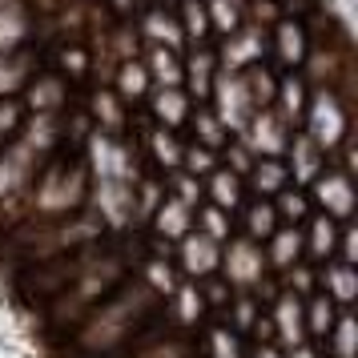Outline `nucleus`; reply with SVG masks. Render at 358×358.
I'll use <instances>...</instances> for the list:
<instances>
[{
  "mask_svg": "<svg viewBox=\"0 0 358 358\" xmlns=\"http://www.w3.org/2000/svg\"><path fill=\"white\" fill-rule=\"evenodd\" d=\"M162 306H165V298L149 286L145 278H125L105 302H97L77 322V338H73L77 342V355L81 358H117L149 318L162 314Z\"/></svg>",
  "mask_w": 358,
  "mask_h": 358,
  "instance_id": "f257e3e1",
  "label": "nucleus"
},
{
  "mask_svg": "<svg viewBox=\"0 0 358 358\" xmlns=\"http://www.w3.org/2000/svg\"><path fill=\"white\" fill-rule=\"evenodd\" d=\"M137 254L141 250H133V245H117V250H105V254H97V258L85 266L81 274L69 282L65 290L52 298V322L65 326V322H81L89 310L97 306V302H105L109 294L129 278L133 262H137Z\"/></svg>",
  "mask_w": 358,
  "mask_h": 358,
  "instance_id": "f03ea898",
  "label": "nucleus"
},
{
  "mask_svg": "<svg viewBox=\"0 0 358 358\" xmlns=\"http://www.w3.org/2000/svg\"><path fill=\"white\" fill-rule=\"evenodd\" d=\"M93 173L85 157H49L36 173L33 189L24 197V210L36 213L33 222H52V217H69V213L85 210Z\"/></svg>",
  "mask_w": 358,
  "mask_h": 358,
  "instance_id": "7ed1b4c3",
  "label": "nucleus"
},
{
  "mask_svg": "<svg viewBox=\"0 0 358 358\" xmlns=\"http://www.w3.org/2000/svg\"><path fill=\"white\" fill-rule=\"evenodd\" d=\"M109 229L101 222L97 213L89 210H77L73 217H52V222H36V226H20L17 238L24 242V254L33 262H49V258H61V254H73L81 245H93L101 242Z\"/></svg>",
  "mask_w": 358,
  "mask_h": 358,
  "instance_id": "20e7f679",
  "label": "nucleus"
},
{
  "mask_svg": "<svg viewBox=\"0 0 358 358\" xmlns=\"http://www.w3.org/2000/svg\"><path fill=\"white\" fill-rule=\"evenodd\" d=\"M298 133H306L322 153H334L342 141H350V93L346 89H310L306 113Z\"/></svg>",
  "mask_w": 358,
  "mask_h": 358,
  "instance_id": "39448f33",
  "label": "nucleus"
},
{
  "mask_svg": "<svg viewBox=\"0 0 358 358\" xmlns=\"http://www.w3.org/2000/svg\"><path fill=\"white\" fill-rule=\"evenodd\" d=\"M49 162V157H41L33 145H24L20 137H13L8 145L0 149V210H8V206H24V197L33 189L36 173H41V165Z\"/></svg>",
  "mask_w": 358,
  "mask_h": 358,
  "instance_id": "423d86ee",
  "label": "nucleus"
},
{
  "mask_svg": "<svg viewBox=\"0 0 358 358\" xmlns=\"http://www.w3.org/2000/svg\"><path fill=\"white\" fill-rule=\"evenodd\" d=\"M266 254L262 242L234 234L229 242H222V262H217V274H226L229 290H262V278H266Z\"/></svg>",
  "mask_w": 358,
  "mask_h": 358,
  "instance_id": "0eeeda50",
  "label": "nucleus"
},
{
  "mask_svg": "<svg viewBox=\"0 0 358 358\" xmlns=\"http://www.w3.org/2000/svg\"><path fill=\"white\" fill-rule=\"evenodd\" d=\"M210 113L226 125L229 137H238L245 129V121L258 113L254 109V101H250V89H245V77L242 73H226V69H217L213 73V85H210Z\"/></svg>",
  "mask_w": 358,
  "mask_h": 358,
  "instance_id": "6e6552de",
  "label": "nucleus"
},
{
  "mask_svg": "<svg viewBox=\"0 0 358 358\" xmlns=\"http://www.w3.org/2000/svg\"><path fill=\"white\" fill-rule=\"evenodd\" d=\"M266 45H270V29H262L254 20H242L238 33L222 36V41L213 45L217 69H226V73H245L250 65H262V61H266Z\"/></svg>",
  "mask_w": 358,
  "mask_h": 358,
  "instance_id": "1a4fd4ad",
  "label": "nucleus"
},
{
  "mask_svg": "<svg viewBox=\"0 0 358 358\" xmlns=\"http://www.w3.org/2000/svg\"><path fill=\"white\" fill-rule=\"evenodd\" d=\"M290 137H294V129L266 105V109H258V113L245 121V129L238 133V145H242L250 157H286Z\"/></svg>",
  "mask_w": 358,
  "mask_h": 358,
  "instance_id": "9d476101",
  "label": "nucleus"
},
{
  "mask_svg": "<svg viewBox=\"0 0 358 358\" xmlns=\"http://www.w3.org/2000/svg\"><path fill=\"white\" fill-rule=\"evenodd\" d=\"M302 306H306V298H298L294 290H282V286L274 294V306H266L278 350H294L306 342V310Z\"/></svg>",
  "mask_w": 358,
  "mask_h": 358,
  "instance_id": "9b49d317",
  "label": "nucleus"
},
{
  "mask_svg": "<svg viewBox=\"0 0 358 358\" xmlns=\"http://www.w3.org/2000/svg\"><path fill=\"white\" fill-rule=\"evenodd\" d=\"M310 45H314V41H310V29L302 20L282 17L278 24H270V45H266V52L274 57L278 73H294V69L306 61Z\"/></svg>",
  "mask_w": 358,
  "mask_h": 358,
  "instance_id": "f8f14e48",
  "label": "nucleus"
},
{
  "mask_svg": "<svg viewBox=\"0 0 358 358\" xmlns=\"http://www.w3.org/2000/svg\"><path fill=\"white\" fill-rule=\"evenodd\" d=\"M178 245V254H173V262H178V270L185 282H201V278H213L217 274V262H222V245L213 242V238H206L201 229H189Z\"/></svg>",
  "mask_w": 358,
  "mask_h": 358,
  "instance_id": "ddd939ff",
  "label": "nucleus"
},
{
  "mask_svg": "<svg viewBox=\"0 0 358 358\" xmlns=\"http://www.w3.org/2000/svg\"><path fill=\"white\" fill-rule=\"evenodd\" d=\"M69 97H73V81H65L57 69H41L33 81L24 85L20 105H24V113H61Z\"/></svg>",
  "mask_w": 358,
  "mask_h": 358,
  "instance_id": "4468645a",
  "label": "nucleus"
},
{
  "mask_svg": "<svg viewBox=\"0 0 358 358\" xmlns=\"http://www.w3.org/2000/svg\"><path fill=\"white\" fill-rule=\"evenodd\" d=\"M346 229H350V222H346V226H338V222H330L326 213L310 210V217L302 222V262H310V266H322V262H330Z\"/></svg>",
  "mask_w": 358,
  "mask_h": 358,
  "instance_id": "2eb2a0df",
  "label": "nucleus"
},
{
  "mask_svg": "<svg viewBox=\"0 0 358 358\" xmlns=\"http://www.w3.org/2000/svg\"><path fill=\"white\" fill-rule=\"evenodd\" d=\"M85 117H89V125H93L97 133H109V137H121V133L129 129V121H133L129 105L117 97L109 85H97V89L85 97Z\"/></svg>",
  "mask_w": 358,
  "mask_h": 358,
  "instance_id": "dca6fc26",
  "label": "nucleus"
},
{
  "mask_svg": "<svg viewBox=\"0 0 358 358\" xmlns=\"http://www.w3.org/2000/svg\"><path fill=\"white\" fill-rule=\"evenodd\" d=\"M326 165H330V153H322L306 133H294L290 149H286V169H290L294 189H310V185L326 173Z\"/></svg>",
  "mask_w": 358,
  "mask_h": 358,
  "instance_id": "f3484780",
  "label": "nucleus"
},
{
  "mask_svg": "<svg viewBox=\"0 0 358 358\" xmlns=\"http://www.w3.org/2000/svg\"><path fill=\"white\" fill-rule=\"evenodd\" d=\"M36 36V20L29 17L24 0H0V57L33 45Z\"/></svg>",
  "mask_w": 358,
  "mask_h": 358,
  "instance_id": "a211bd4d",
  "label": "nucleus"
},
{
  "mask_svg": "<svg viewBox=\"0 0 358 358\" xmlns=\"http://www.w3.org/2000/svg\"><path fill=\"white\" fill-rule=\"evenodd\" d=\"M306 101H310V85L298 77V69L294 73H278V89H274V101H270V109H274L294 133L302 125V113H306Z\"/></svg>",
  "mask_w": 358,
  "mask_h": 358,
  "instance_id": "6ab92c4d",
  "label": "nucleus"
},
{
  "mask_svg": "<svg viewBox=\"0 0 358 358\" xmlns=\"http://www.w3.org/2000/svg\"><path fill=\"white\" fill-rule=\"evenodd\" d=\"M181 69H185V93L201 105V101L210 97V85H213V73H217V57H213V45H189L185 57H181Z\"/></svg>",
  "mask_w": 358,
  "mask_h": 358,
  "instance_id": "aec40b11",
  "label": "nucleus"
},
{
  "mask_svg": "<svg viewBox=\"0 0 358 358\" xmlns=\"http://www.w3.org/2000/svg\"><path fill=\"white\" fill-rule=\"evenodd\" d=\"M194 213L197 210L189 206V201L165 194V201L157 206V213H153V234H157V242H165V245L181 242V238L194 229Z\"/></svg>",
  "mask_w": 358,
  "mask_h": 358,
  "instance_id": "412c9836",
  "label": "nucleus"
},
{
  "mask_svg": "<svg viewBox=\"0 0 358 358\" xmlns=\"http://www.w3.org/2000/svg\"><path fill=\"white\" fill-rule=\"evenodd\" d=\"M137 36H145L149 45H162V49H173V52L185 49V33H181V24H178V13L165 8V4H149Z\"/></svg>",
  "mask_w": 358,
  "mask_h": 358,
  "instance_id": "4be33fe9",
  "label": "nucleus"
},
{
  "mask_svg": "<svg viewBox=\"0 0 358 358\" xmlns=\"http://www.w3.org/2000/svg\"><path fill=\"white\" fill-rule=\"evenodd\" d=\"M36 73H41V57H36L29 45L17 49V52H8V57H0V101L4 97H20L24 85L33 81Z\"/></svg>",
  "mask_w": 358,
  "mask_h": 358,
  "instance_id": "5701e85b",
  "label": "nucleus"
},
{
  "mask_svg": "<svg viewBox=\"0 0 358 358\" xmlns=\"http://www.w3.org/2000/svg\"><path fill=\"white\" fill-rule=\"evenodd\" d=\"M201 189H206V197H210V206H217V210H226L229 217L242 210V201H245V178L242 173H234V169H226V165H217L210 178L201 181Z\"/></svg>",
  "mask_w": 358,
  "mask_h": 358,
  "instance_id": "b1692460",
  "label": "nucleus"
},
{
  "mask_svg": "<svg viewBox=\"0 0 358 358\" xmlns=\"http://www.w3.org/2000/svg\"><path fill=\"white\" fill-rule=\"evenodd\" d=\"M194 105L197 101L185 89H153L149 93V113H153V121L162 129H181L189 121V113H194Z\"/></svg>",
  "mask_w": 358,
  "mask_h": 358,
  "instance_id": "393cba45",
  "label": "nucleus"
},
{
  "mask_svg": "<svg viewBox=\"0 0 358 358\" xmlns=\"http://www.w3.org/2000/svg\"><path fill=\"white\" fill-rule=\"evenodd\" d=\"M262 254H266V266L270 270H290L302 262V226H278L266 242H262Z\"/></svg>",
  "mask_w": 358,
  "mask_h": 358,
  "instance_id": "a878e982",
  "label": "nucleus"
},
{
  "mask_svg": "<svg viewBox=\"0 0 358 358\" xmlns=\"http://www.w3.org/2000/svg\"><path fill=\"white\" fill-rule=\"evenodd\" d=\"M145 73L153 89H185V69H181V52L162 49V45H149V52H141Z\"/></svg>",
  "mask_w": 358,
  "mask_h": 358,
  "instance_id": "bb28decb",
  "label": "nucleus"
},
{
  "mask_svg": "<svg viewBox=\"0 0 358 358\" xmlns=\"http://www.w3.org/2000/svg\"><path fill=\"white\" fill-rule=\"evenodd\" d=\"M109 89H113L117 97L125 101V105L145 101L149 93H153V81H149V73H145V61H141V57L121 61V65L113 69V77H109Z\"/></svg>",
  "mask_w": 358,
  "mask_h": 358,
  "instance_id": "cd10ccee",
  "label": "nucleus"
},
{
  "mask_svg": "<svg viewBox=\"0 0 358 358\" xmlns=\"http://www.w3.org/2000/svg\"><path fill=\"white\" fill-rule=\"evenodd\" d=\"M165 310H169L173 330H194V326L206 318V302H201V294H197V282H181L178 290L165 298Z\"/></svg>",
  "mask_w": 358,
  "mask_h": 358,
  "instance_id": "c85d7f7f",
  "label": "nucleus"
},
{
  "mask_svg": "<svg viewBox=\"0 0 358 358\" xmlns=\"http://www.w3.org/2000/svg\"><path fill=\"white\" fill-rule=\"evenodd\" d=\"M238 213H242V234L254 238V242H266V238L282 226L278 213H274V201H270V197H258V194H245Z\"/></svg>",
  "mask_w": 358,
  "mask_h": 358,
  "instance_id": "c756f323",
  "label": "nucleus"
},
{
  "mask_svg": "<svg viewBox=\"0 0 358 358\" xmlns=\"http://www.w3.org/2000/svg\"><path fill=\"white\" fill-rule=\"evenodd\" d=\"M245 178H250V194L274 197L290 185V169H286V157H254Z\"/></svg>",
  "mask_w": 358,
  "mask_h": 358,
  "instance_id": "7c9ffc66",
  "label": "nucleus"
},
{
  "mask_svg": "<svg viewBox=\"0 0 358 358\" xmlns=\"http://www.w3.org/2000/svg\"><path fill=\"white\" fill-rule=\"evenodd\" d=\"M185 125H189V133H194V145L210 149V153H222V149L234 141V137L226 133V125L210 113V105H206V101H201V105H194V113H189V121H185Z\"/></svg>",
  "mask_w": 358,
  "mask_h": 358,
  "instance_id": "2f4dec72",
  "label": "nucleus"
},
{
  "mask_svg": "<svg viewBox=\"0 0 358 358\" xmlns=\"http://www.w3.org/2000/svg\"><path fill=\"white\" fill-rule=\"evenodd\" d=\"M189 334L194 330H169L157 342L137 346V350H125V355H117V358H197V346Z\"/></svg>",
  "mask_w": 358,
  "mask_h": 358,
  "instance_id": "473e14b6",
  "label": "nucleus"
},
{
  "mask_svg": "<svg viewBox=\"0 0 358 358\" xmlns=\"http://www.w3.org/2000/svg\"><path fill=\"white\" fill-rule=\"evenodd\" d=\"M245 4L250 0H201V8H206V20H210V41L217 36H229L242 29L245 20Z\"/></svg>",
  "mask_w": 358,
  "mask_h": 358,
  "instance_id": "72a5a7b5",
  "label": "nucleus"
},
{
  "mask_svg": "<svg viewBox=\"0 0 358 358\" xmlns=\"http://www.w3.org/2000/svg\"><path fill=\"white\" fill-rule=\"evenodd\" d=\"M302 310H306V342L310 346H326V334H330V326L338 318V306H334L322 290H314Z\"/></svg>",
  "mask_w": 358,
  "mask_h": 358,
  "instance_id": "f704fd0d",
  "label": "nucleus"
},
{
  "mask_svg": "<svg viewBox=\"0 0 358 358\" xmlns=\"http://www.w3.org/2000/svg\"><path fill=\"white\" fill-rule=\"evenodd\" d=\"M149 149H153V162L162 165L165 173H178L181 169L185 141L178 137V129H162V125H153V129H149Z\"/></svg>",
  "mask_w": 358,
  "mask_h": 358,
  "instance_id": "c9c22d12",
  "label": "nucleus"
},
{
  "mask_svg": "<svg viewBox=\"0 0 358 358\" xmlns=\"http://www.w3.org/2000/svg\"><path fill=\"white\" fill-rule=\"evenodd\" d=\"M270 201H274V213H278L282 226H302V222L310 217V210H314L310 197H306V189H294V185H286V189L274 194Z\"/></svg>",
  "mask_w": 358,
  "mask_h": 358,
  "instance_id": "e433bc0d",
  "label": "nucleus"
},
{
  "mask_svg": "<svg viewBox=\"0 0 358 358\" xmlns=\"http://www.w3.org/2000/svg\"><path fill=\"white\" fill-rule=\"evenodd\" d=\"M217 322L210 326V358H245V342L242 334L234 330V326L226 322V314H213Z\"/></svg>",
  "mask_w": 358,
  "mask_h": 358,
  "instance_id": "4c0bfd02",
  "label": "nucleus"
},
{
  "mask_svg": "<svg viewBox=\"0 0 358 358\" xmlns=\"http://www.w3.org/2000/svg\"><path fill=\"white\" fill-rule=\"evenodd\" d=\"M194 229H201L206 238H213V242L222 245V242H229V238L238 234V222H234L226 210H217V206H206V210H197V213H194Z\"/></svg>",
  "mask_w": 358,
  "mask_h": 358,
  "instance_id": "58836bf2",
  "label": "nucleus"
},
{
  "mask_svg": "<svg viewBox=\"0 0 358 358\" xmlns=\"http://www.w3.org/2000/svg\"><path fill=\"white\" fill-rule=\"evenodd\" d=\"M282 358H326V350H318V346L302 342V346H294V350H282Z\"/></svg>",
  "mask_w": 358,
  "mask_h": 358,
  "instance_id": "ea45409f",
  "label": "nucleus"
},
{
  "mask_svg": "<svg viewBox=\"0 0 358 358\" xmlns=\"http://www.w3.org/2000/svg\"><path fill=\"white\" fill-rule=\"evenodd\" d=\"M113 17H137V8H133V0H101Z\"/></svg>",
  "mask_w": 358,
  "mask_h": 358,
  "instance_id": "a19ab883",
  "label": "nucleus"
},
{
  "mask_svg": "<svg viewBox=\"0 0 358 358\" xmlns=\"http://www.w3.org/2000/svg\"><path fill=\"white\" fill-rule=\"evenodd\" d=\"M245 358H282V350H278L274 342H266V346H254Z\"/></svg>",
  "mask_w": 358,
  "mask_h": 358,
  "instance_id": "79ce46f5",
  "label": "nucleus"
}]
</instances>
